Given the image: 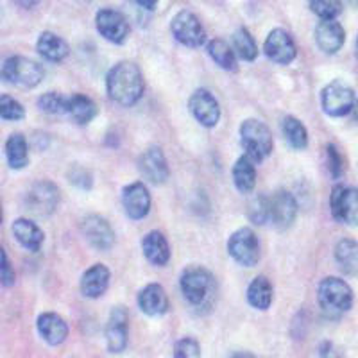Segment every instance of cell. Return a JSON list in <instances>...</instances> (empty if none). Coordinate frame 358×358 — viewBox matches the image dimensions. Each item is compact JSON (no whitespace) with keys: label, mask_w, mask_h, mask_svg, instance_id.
<instances>
[{"label":"cell","mask_w":358,"mask_h":358,"mask_svg":"<svg viewBox=\"0 0 358 358\" xmlns=\"http://www.w3.org/2000/svg\"><path fill=\"white\" fill-rule=\"evenodd\" d=\"M145 83L140 66L133 62H120L106 76L108 97L118 106L131 108L142 99Z\"/></svg>","instance_id":"obj_1"},{"label":"cell","mask_w":358,"mask_h":358,"mask_svg":"<svg viewBox=\"0 0 358 358\" xmlns=\"http://www.w3.org/2000/svg\"><path fill=\"white\" fill-rule=\"evenodd\" d=\"M317 301L328 319H341L353 306V289L337 276L321 280L317 289Z\"/></svg>","instance_id":"obj_2"},{"label":"cell","mask_w":358,"mask_h":358,"mask_svg":"<svg viewBox=\"0 0 358 358\" xmlns=\"http://www.w3.org/2000/svg\"><path fill=\"white\" fill-rule=\"evenodd\" d=\"M238 133H241V143L244 147L245 156L251 162L260 163L273 155V133H271V129L262 120L245 118L244 122L241 124V127H238Z\"/></svg>","instance_id":"obj_3"},{"label":"cell","mask_w":358,"mask_h":358,"mask_svg":"<svg viewBox=\"0 0 358 358\" xmlns=\"http://www.w3.org/2000/svg\"><path fill=\"white\" fill-rule=\"evenodd\" d=\"M0 78L18 88H36L45 78V70L40 63L24 56L8 57L0 66Z\"/></svg>","instance_id":"obj_4"},{"label":"cell","mask_w":358,"mask_h":358,"mask_svg":"<svg viewBox=\"0 0 358 358\" xmlns=\"http://www.w3.org/2000/svg\"><path fill=\"white\" fill-rule=\"evenodd\" d=\"M179 287L183 292L185 299L194 306H203L210 299L215 289V278L208 268L201 265L185 268L179 278Z\"/></svg>","instance_id":"obj_5"},{"label":"cell","mask_w":358,"mask_h":358,"mask_svg":"<svg viewBox=\"0 0 358 358\" xmlns=\"http://www.w3.org/2000/svg\"><path fill=\"white\" fill-rule=\"evenodd\" d=\"M355 90L344 81H331L321 90V108L328 117H346L355 108Z\"/></svg>","instance_id":"obj_6"},{"label":"cell","mask_w":358,"mask_h":358,"mask_svg":"<svg viewBox=\"0 0 358 358\" xmlns=\"http://www.w3.org/2000/svg\"><path fill=\"white\" fill-rule=\"evenodd\" d=\"M171 33L185 47L190 49H199L206 43V31L199 18L188 9H181L174 15L171 22Z\"/></svg>","instance_id":"obj_7"},{"label":"cell","mask_w":358,"mask_h":358,"mask_svg":"<svg viewBox=\"0 0 358 358\" xmlns=\"http://www.w3.org/2000/svg\"><path fill=\"white\" fill-rule=\"evenodd\" d=\"M229 257L242 267H255L260 260V241L251 228H238L228 238Z\"/></svg>","instance_id":"obj_8"},{"label":"cell","mask_w":358,"mask_h":358,"mask_svg":"<svg viewBox=\"0 0 358 358\" xmlns=\"http://www.w3.org/2000/svg\"><path fill=\"white\" fill-rule=\"evenodd\" d=\"M297 201L287 190H276L273 196H267V222H271L276 229L290 228L297 217Z\"/></svg>","instance_id":"obj_9"},{"label":"cell","mask_w":358,"mask_h":358,"mask_svg":"<svg viewBox=\"0 0 358 358\" xmlns=\"http://www.w3.org/2000/svg\"><path fill=\"white\" fill-rule=\"evenodd\" d=\"M95 27L104 40L115 45L126 43L131 33V25L127 18L120 11L110 8L99 9L97 15H95Z\"/></svg>","instance_id":"obj_10"},{"label":"cell","mask_w":358,"mask_h":358,"mask_svg":"<svg viewBox=\"0 0 358 358\" xmlns=\"http://www.w3.org/2000/svg\"><path fill=\"white\" fill-rule=\"evenodd\" d=\"M25 203H27V210L36 215H50L56 212L57 204H59V188L49 179H41L29 188Z\"/></svg>","instance_id":"obj_11"},{"label":"cell","mask_w":358,"mask_h":358,"mask_svg":"<svg viewBox=\"0 0 358 358\" xmlns=\"http://www.w3.org/2000/svg\"><path fill=\"white\" fill-rule=\"evenodd\" d=\"M330 210L335 220L348 226H357L358 220V192L353 187L337 185L331 190Z\"/></svg>","instance_id":"obj_12"},{"label":"cell","mask_w":358,"mask_h":358,"mask_svg":"<svg viewBox=\"0 0 358 358\" xmlns=\"http://www.w3.org/2000/svg\"><path fill=\"white\" fill-rule=\"evenodd\" d=\"M188 108H190V113L194 115L197 122L203 127L212 129L219 124L220 120V104L210 90L199 88L196 90L194 94L190 95V101H188Z\"/></svg>","instance_id":"obj_13"},{"label":"cell","mask_w":358,"mask_h":358,"mask_svg":"<svg viewBox=\"0 0 358 358\" xmlns=\"http://www.w3.org/2000/svg\"><path fill=\"white\" fill-rule=\"evenodd\" d=\"M264 52L276 65H290L297 56L296 43H294L290 33L280 27L273 29L267 34L264 43Z\"/></svg>","instance_id":"obj_14"},{"label":"cell","mask_w":358,"mask_h":358,"mask_svg":"<svg viewBox=\"0 0 358 358\" xmlns=\"http://www.w3.org/2000/svg\"><path fill=\"white\" fill-rule=\"evenodd\" d=\"M81 231L88 244L97 251H108V249L113 248L115 231L104 217L97 215V213L86 215L81 222Z\"/></svg>","instance_id":"obj_15"},{"label":"cell","mask_w":358,"mask_h":358,"mask_svg":"<svg viewBox=\"0 0 358 358\" xmlns=\"http://www.w3.org/2000/svg\"><path fill=\"white\" fill-rule=\"evenodd\" d=\"M138 171L143 178L152 185H163L167 183L169 176H171V169L163 151L159 147L152 145L140 155L138 158Z\"/></svg>","instance_id":"obj_16"},{"label":"cell","mask_w":358,"mask_h":358,"mask_svg":"<svg viewBox=\"0 0 358 358\" xmlns=\"http://www.w3.org/2000/svg\"><path fill=\"white\" fill-rule=\"evenodd\" d=\"M122 206L131 220H142L151 212V194L149 188L142 183H131L122 190Z\"/></svg>","instance_id":"obj_17"},{"label":"cell","mask_w":358,"mask_h":358,"mask_svg":"<svg viewBox=\"0 0 358 358\" xmlns=\"http://www.w3.org/2000/svg\"><path fill=\"white\" fill-rule=\"evenodd\" d=\"M129 315L124 306H113L106 324V346L110 353H122L127 348V335H129Z\"/></svg>","instance_id":"obj_18"},{"label":"cell","mask_w":358,"mask_h":358,"mask_svg":"<svg viewBox=\"0 0 358 358\" xmlns=\"http://www.w3.org/2000/svg\"><path fill=\"white\" fill-rule=\"evenodd\" d=\"M138 306L149 317H162L169 312V306H171L167 290L159 283H149L140 290Z\"/></svg>","instance_id":"obj_19"},{"label":"cell","mask_w":358,"mask_h":358,"mask_svg":"<svg viewBox=\"0 0 358 358\" xmlns=\"http://www.w3.org/2000/svg\"><path fill=\"white\" fill-rule=\"evenodd\" d=\"M36 328L40 337L50 346H59L69 337V324L62 315L54 312H43L38 315Z\"/></svg>","instance_id":"obj_20"},{"label":"cell","mask_w":358,"mask_h":358,"mask_svg":"<svg viewBox=\"0 0 358 358\" xmlns=\"http://www.w3.org/2000/svg\"><path fill=\"white\" fill-rule=\"evenodd\" d=\"M315 41L324 54H337L346 43V31L337 20H321L315 27Z\"/></svg>","instance_id":"obj_21"},{"label":"cell","mask_w":358,"mask_h":358,"mask_svg":"<svg viewBox=\"0 0 358 358\" xmlns=\"http://www.w3.org/2000/svg\"><path fill=\"white\" fill-rule=\"evenodd\" d=\"M111 273L104 264H95L86 268L81 276V292L88 299H99L106 294L110 287Z\"/></svg>","instance_id":"obj_22"},{"label":"cell","mask_w":358,"mask_h":358,"mask_svg":"<svg viewBox=\"0 0 358 358\" xmlns=\"http://www.w3.org/2000/svg\"><path fill=\"white\" fill-rule=\"evenodd\" d=\"M11 231L13 236L17 238L18 244L31 252L40 251L45 242V233L41 231L40 226L36 222H33V220L24 219V217H20V219L13 222Z\"/></svg>","instance_id":"obj_23"},{"label":"cell","mask_w":358,"mask_h":358,"mask_svg":"<svg viewBox=\"0 0 358 358\" xmlns=\"http://www.w3.org/2000/svg\"><path fill=\"white\" fill-rule=\"evenodd\" d=\"M142 251L145 255V258L151 262L152 265H158L163 267L167 265L171 260V245L169 241L165 238V235L159 231H149L142 238Z\"/></svg>","instance_id":"obj_24"},{"label":"cell","mask_w":358,"mask_h":358,"mask_svg":"<svg viewBox=\"0 0 358 358\" xmlns=\"http://www.w3.org/2000/svg\"><path fill=\"white\" fill-rule=\"evenodd\" d=\"M36 50L47 62L59 63L66 59L70 54V47L62 36H57L52 31H43L36 41Z\"/></svg>","instance_id":"obj_25"},{"label":"cell","mask_w":358,"mask_h":358,"mask_svg":"<svg viewBox=\"0 0 358 358\" xmlns=\"http://www.w3.org/2000/svg\"><path fill=\"white\" fill-rule=\"evenodd\" d=\"M65 113L72 118V122L79 126H86L97 117L99 108L94 101L83 94H73L72 97L66 99Z\"/></svg>","instance_id":"obj_26"},{"label":"cell","mask_w":358,"mask_h":358,"mask_svg":"<svg viewBox=\"0 0 358 358\" xmlns=\"http://www.w3.org/2000/svg\"><path fill=\"white\" fill-rule=\"evenodd\" d=\"M273 299H274V289H273V283L268 281L267 276L262 274V276H257L251 283H249L248 303L252 306V308L265 312V310L271 308Z\"/></svg>","instance_id":"obj_27"},{"label":"cell","mask_w":358,"mask_h":358,"mask_svg":"<svg viewBox=\"0 0 358 358\" xmlns=\"http://www.w3.org/2000/svg\"><path fill=\"white\" fill-rule=\"evenodd\" d=\"M233 183L241 194H251L257 187V163L245 155L236 159L233 165Z\"/></svg>","instance_id":"obj_28"},{"label":"cell","mask_w":358,"mask_h":358,"mask_svg":"<svg viewBox=\"0 0 358 358\" xmlns=\"http://www.w3.org/2000/svg\"><path fill=\"white\" fill-rule=\"evenodd\" d=\"M6 158L9 167L15 171H22L29 165V145L22 133H13L6 142Z\"/></svg>","instance_id":"obj_29"},{"label":"cell","mask_w":358,"mask_h":358,"mask_svg":"<svg viewBox=\"0 0 358 358\" xmlns=\"http://www.w3.org/2000/svg\"><path fill=\"white\" fill-rule=\"evenodd\" d=\"M335 260L338 267L348 276H355L358 273V245L351 238H342L335 245Z\"/></svg>","instance_id":"obj_30"},{"label":"cell","mask_w":358,"mask_h":358,"mask_svg":"<svg viewBox=\"0 0 358 358\" xmlns=\"http://www.w3.org/2000/svg\"><path fill=\"white\" fill-rule=\"evenodd\" d=\"M281 131H283V136L289 142V145L296 151H303L308 147V129L299 118L287 115L281 120Z\"/></svg>","instance_id":"obj_31"},{"label":"cell","mask_w":358,"mask_h":358,"mask_svg":"<svg viewBox=\"0 0 358 358\" xmlns=\"http://www.w3.org/2000/svg\"><path fill=\"white\" fill-rule=\"evenodd\" d=\"M233 52L244 62H255L258 57V45L245 27H238L233 34Z\"/></svg>","instance_id":"obj_32"},{"label":"cell","mask_w":358,"mask_h":358,"mask_svg":"<svg viewBox=\"0 0 358 358\" xmlns=\"http://www.w3.org/2000/svg\"><path fill=\"white\" fill-rule=\"evenodd\" d=\"M208 54L212 57L213 62L220 66L222 70H228V72H235L236 70V56L233 52L231 45L226 43L220 38H215L208 43Z\"/></svg>","instance_id":"obj_33"},{"label":"cell","mask_w":358,"mask_h":358,"mask_svg":"<svg viewBox=\"0 0 358 358\" xmlns=\"http://www.w3.org/2000/svg\"><path fill=\"white\" fill-rule=\"evenodd\" d=\"M0 118L8 122H18L25 118V108L11 95H0Z\"/></svg>","instance_id":"obj_34"},{"label":"cell","mask_w":358,"mask_h":358,"mask_svg":"<svg viewBox=\"0 0 358 358\" xmlns=\"http://www.w3.org/2000/svg\"><path fill=\"white\" fill-rule=\"evenodd\" d=\"M65 106L66 97H63V95L57 94V92H47V94L38 97V108H40L43 113L62 115L65 113Z\"/></svg>","instance_id":"obj_35"},{"label":"cell","mask_w":358,"mask_h":358,"mask_svg":"<svg viewBox=\"0 0 358 358\" xmlns=\"http://www.w3.org/2000/svg\"><path fill=\"white\" fill-rule=\"evenodd\" d=\"M308 6L321 20H337L342 13V4L337 0H312Z\"/></svg>","instance_id":"obj_36"},{"label":"cell","mask_w":358,"mask_h":358,"mask_svg":"<svg viewBox=\"0 0 358 358\" xmlns=\"http://www.w3.org/2000/svg\"><path fill=\"white\" fill-rule=\"evenodd\" d=\"M326 158H328V171H330L331 178L341 179L346 174V156L338 151V147L334 143L326 145Z\"/></svg>","instance_id":"obj_37"},{"label":"cell","mask_w":358,"mask_h":358,"mask_svg":"<svg viewBox=\"0 0 358 358\" xmlns=\"http://www.w3.org/2000/svg\"><path fill=\"white\" fill-rule=\"evenodd\" d=\"M174 358H201V344L194 337H183L176 342Z\"/></svg>","instance_id":"obj_38"},{"label":"cell","mask_w":358,"mask_h":358,"mask_svg":"<svg viewBox=\"0 0 358 358\" xmlns=\"http://www.w3.org/2000/svg\"><path fill=\"white\" fill-rule=\"evenodd\" d=\"M248 217L257 226L267 224V196H257L249 203Z\"/></svg>","instance_id":"obj_39"},{"label":"cell","mask_w":358,"mask_h":358,"mask_svg":"<svg viewBox=\"0 0 358 358\" xmlns=\"http://www.w3.org/2000/svg\"><path fill=\"white\" fill-rule=\"evenodd\" d=\"M17 281V274L13 271L11 262L8 258L4 245L0 244V285L2 287H13Z\"/></svg>","instance_id":"obj_40"},{"label":"cell","mask_w":358,"mask_h":358,"mask_svg":"<svg viewBox=\"0 0 358 358\" xmlns=\"http://www.w3.org/2000/svg\"><path fill=\"white\" fill-rule=\"evenodd\" d=\"M69 181L73 185V187L83 188V190H90L92 188V183H94V178L90 174V171H86L85 167H72L69 171Z\"/></svg>","instance_id":"obj_41"},{"label":"cell","mask_w":358,"mask_h":358,"mask_svg":"<svg viewBox=\"0 0 358 358\" xmlns=\"http://www.w3.org/2000/svg\"><path fill=\"white\" fill-rule=\"evenodd\" d=\"M319 358H344V353L335 342L324 341L319 346Z\"/></svg>","instance_id":"obj_42"},{"label":"cell","mask_w":358,"mask_h":358,"mask_svg":"<svg viewBox=\"0 0 358 358\" xmlns=\"http://www.w3.org/2000/svg\"><path fill=\"white\" fill-rule=\"evenodd\" d=\"M136 4H138L140 8L147 9V11H155V9L158 8V2H156V0H152V2H143V0H138Z\"/></svg>","instance_id":"obj_43"},{"label":"cell","mask_w":358,"mask_h":358,"mask_svg":"<svg viewBox=\"0 0 358 358\" xmlns=\"http://www.w3.org/2000/svg\"><path fill=\"white\" fill-rule=\"evenodd\" d=\"M231 358H258L257 355H252L251 351H236V353H233Z\"/></svg>","instance_id":"obj_44"},{"label":"cell","mask_w":358,"mask_h":358,"mask_svg":"<svg viewBox=\"0 0 358 358\" xmlns=\"http://www.w3.org/2000/svg\"><path fill=\"white\" fill-rule=\"evenodd\" d=\"M2 219H4V213H2V204H0V224H2Z\"/></svg>","instance_id":"obj_45"}]
</instances>
